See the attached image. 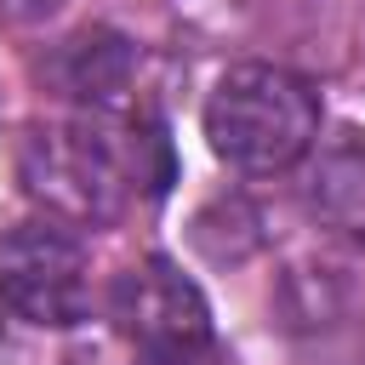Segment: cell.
<instances>
[{"label":"cell","mask_w":365,"mask_h":365,"mask_svg":"<svg viewBox=\"0 0 365 365\" xmlns=\"http://www.w3.org/2000/svg\"><path fill=\"white\" fill-rule=\"evenodd\" d=\"M40 74L74 114H120L137 103V46L114 29H80L57 40Z\"/></svg>","instance_id":"cell-5"},{"label":"cell","mask_w":365,"mask_h":365,"mask_svg":"<svg viewBox=\"0 0 365 365\" xmlns=\"http://www.w3.org/2000/svg\"><path fill=\"white\" fill-rule=\"evenodd\" d=\"M108 319L143 359L200 354L211 348V302L171 257H137L108 285Z\"/></svg>","instance_id":"cell-4"},{"label":"cell","mask_w":365,"mask_h":365,"mask_svg":"<svg viewBox=\"0 0 365 365\" xmlns=\"http://www.w3.org/2000/svg\"><path fill=\"white\" fill-rule=\"evenodd\" d=\"M23 194L63 228H108L131 200H165L177 182V154L165 120L148 103L120 114L40 120L17 143Z\"/></svg>","instance_id":"cell-1"},{"label":"cell","mask_w":365,"mask_h":365,"mask_svg":"<svg viewBox=\"0 0 365 365\" xmlns=\"http://www.w3.org/2000/svg\"><path fill=\"white\" fill-rule=\"evenodd\" d=\"M205 143L240 177H274L319 143V91L279 63H234L205 97Z\"/></svg>","instance_id":"cell-2"},{"label":"cell","mask_w":365,"mask_h":365,"mask_svg":"<svg viewBox=\"0 0 365 365\" xmlns=\"http://www.w3.org/2000/svg\"><path fill=\"white\" fill-rule=\"evenodd\" d=\"M308 211L319 217V228L365 245V137H348V143H336L314 160Z\"/></svg>","instance_id":"cell-6"},{"label":"cell","mask_w":365,"mask_h":365,"mask_svg":"<svg viewBox=\"0 0 365 365\" xmlns=\"http://www.w3.org/2000/svg\"><path fill=\"white\" fill-rule=\"evenodd\" d=\"M68 0H0V23H17V29H29V23H46V17H57Z\"/></svg>","instance_id":"cell-7"},{"label":"cell","mask_w":365,"mask_h":365,"mask_svg":"<svg viewBox=\"0 0 365 365\" xmlns=\"http://www.w3.org/2000/svg\"><path fill=\"white\" fill-rule=\"evenodd\" d=\"M143 365H234V359H222L217 342H211V348H200V354H171V359H143Z\"/></svg>","instance_id":"cell-8"},{"label":"cell","mask_w":365,"mask_h":365,"mask_svg":"<svg viewBox=\"0 0 365 365\" xmlns=\"http://www.w3.org/2000/svg\"><path fill=\"white\" fill-rule=\"evenodd\" d=\"M0 308L40 331H68L91 314V262L74 228L40 217L0 234Z\"/></svg>","instance_id":"cell-3"}]
</instances>
